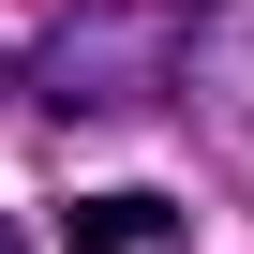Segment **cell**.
Segmentation results:
<instances>
[{"label": "cell", "instance_id": "6da1fadb", "mask_svg": "<svg viewBox=\"0 0 254 254\" xmlns=\"http://www.w3.org/2000/svg\"><path fill=\"white\" fill-rule=\"evenodd\" d=\"M194 60H209V15L194 0H75V15H45L15 45V90L45 120H120V105L194 90Z\"/></svg>", "mask_w": 254, "mask_h": 254}, {"label": "cell", "instance_id": "7a4b0ae2", "mask_svg": "<svg viewBox=\"0 0 254 254\" xmlns=\"http://www.w3.org/2000/svg\"><path fill=\"white\" fill-rule=\"evenodd\" d=\"M60 254H194V209L180 194H75Z\"/></svg>", "mask_w": 254, "mask_h": 254}, {"label": "cell", "instance_id": "3957f363", "mask_svg": "<svg viewBox=\"0 0 254 254\" xmlns=\"http://www.w3.org/2000/svg\"><path fill=\"white\" fill-rule=\"evenodd\" d=\"M0 254H30V224H0Z\"/></svg>", "mask_w": 254, "mask_h": 254}, {"label": "cell", "instance_id": "277c9868", "mask_svg": "<svg viewBox=\"0 0 254 254\" xmlns=\"http://www.w3.org/2000/svg\"><path fill=\"white\" fill-rule=\"evenodd\" d=\"M0 90H15V45H0Z\"/></svg>", "mask_w": 254, "mask_h": 254}]
</instances>
